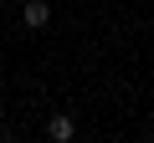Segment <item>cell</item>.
I'll use <instances>...</instances> for the list:
<instances>
[{"label": "cell", "mask_w": 154, "mask_h": 143, "mask_svg": "<svg viewBox=\"0 0 154 143\" xmlns=\"http://www.w3.org/2000/svg\"><path fill=\"white\" fill-rule=\"evenodd\" d=\"M21 21H26L31 31H41V26H51V5H46V0H26V10H21Z\"/></svg>", "instance_id": "cell-1"}, {"label": "cell", "mask_w": 154, "mask_h": 143, "mask_svg": "<svg viewBox=\"0 0 154 143\" xmlns=\"http://www.w3.org/2000/svg\"><path fill=\"white\" fill-rule=\"evenodd\" d=\"M46 138H51V143H72V138H77V123H72L67 112H57V118L46 123Z\"/></svg>", "instance_id": "cell-2"}]
</instances>
